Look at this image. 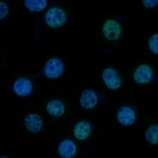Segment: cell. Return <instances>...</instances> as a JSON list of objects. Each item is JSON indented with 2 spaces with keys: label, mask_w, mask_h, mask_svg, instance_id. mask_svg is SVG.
Here are the masks:
<instances>
[{
  "label": "cell",
  "mask_w": 158,
  "mask_h": 158,
  "mask_svg": "<svg viewBox=\"0 0 158 158\" xmlns=\"http://www.w3.org/2000/svg\"><path fill=\"white\" fill-rule=\"evenodd\" d=\"M67 21V15L63 10L54 7L49 10L45 15V22L52 28H59Z\"/></svg>",
  "instance_id": "obj_1"
},
{
  "label": "cell",
  "mask_w": 158,
  "mask_h": 158,
  "mask_svg": "<svg viewBox=\"0 0 158 158\" xmlns=\"http://www.w3.org/2000/svg\"><path fill=\"white\" fill-rule=\"evenodd\" d=\"M64 67L62 61L58 58H53L48 61L44 67V74L52 79L58 78L63 74Z\"/></svg>",
  "instance_id": "obj_2"
},
{
  "label": "cell",
  "mask_w": 158,
  "mask_h": 158,
  "mask_svg": "<svg viewBox=\"0 0 158 158\" xmlns=\"http://www.w3.org/2000/svg\"><path fill=\"white\" fill-rule=\"evenodd\" d=\"M122 32V29L118 22L115 20H107L104 26H103V32L104 36L108 39L115 40L119 38Z\"/></svg>",
  "instance_id": "obj_3"
},
{
  "label": "cell",
  "mask_w": 158,
  "mask_h": 158,
  "mask_svg": "<svg viewBox=\"0 0 158 158\" xmlns=\"http://www.w3.org/2000/svg\"><path fill=\"white\" fill-rule=\"evenodd\" d=\"M103 80L107 87L111 89H117L121 85L120 77L113 68H107L103 71Z\"/></svg>",
  "instance_id": "obj_4"
},
{
  "label": "cell",
  "mask_w": 158,
  "mask_h": 158,
  "mask_svg": "<svg viewBox=\"0 0 158 158\" xmlns=\"http://www.w3.org/2000/svg\"><path fill=\"white\" fill-rule=\"evenodd\" d=\"M153 70L146 64H142L138 67L134 74V79L139 84H147L153 79Z\"/></svg>",
  "instance_id": "obj_5"
},
{
  "label": "cell",
  "mask_w": 158,
  "mask_h": 158,
  "mask_svg": "<svg viewBox=\"0 0 158 158\" xmlns=\"http://www.w3.org/2000/svg\"><path fill=\"white\" fill-rule=\"evenodd\" d=\"M32 89V84L30 80L26 78H19L15 82L14 91L20 97H27L30 95Z\"/></svg>",
  "instance_id": "obj_6"
},
{
  "label": "cell",
  "mask_w": 158,
  "mask_h": 158,
  "mask_svg": "<svg viewBox=\"0 0 158 158\" xmlns=\"http://www.w3.org/2000/svg\"><path fill=\"white\" fill-rule=\"evenodd\" d=\"M118 121L123 126H130L135 120V113L134 110L128 106L122 107L117 113Z\"/></svg>",
  "instance_id": "obj_7"
},
{
  "label": "cell",
  "mask_w": 158,
  "mask_h": 158,
  "mask_svg": "<svg viewBox=\"0 0 158 158\" xmlns=\"http://www.w3.org/2000/svg\"><path fill=\"white\" fill-rule=\"evenodd\" d=\"M25 126L26 129L32 133H37L43 126L41 118L36 114H29L25 117Z\"/></svg>",
  "instance_id": "obj_8"
},
{
  "label": "cell",
  "mask_w": 158,
  "mask_h": 158,
  "mask_svg": "<svg viewBox=\"0 0 158 158\" xmlns=\"http://www.w3.org/2000/svg\"><path fill=\"white\" fill-rule=\"evenodd\" d=\"M77 152L75 144L71 140H64L59 146V153L63 158L74 157Z\"/></svg>",
  "instance_id": "obj_9"
},
{
  "label": "cell",
  "mask_w": 158,
  "mask_h": 158,
  "mask_svg": "<svg viewBox=\"0 0 158 158\" xmlns=\"http://www.w3.org/2000/svg\"><path fill=\"white\" fill-rule=\"evenodd\" d=\"M97 104V96L91 90H85L83 92L81 97V104L83 108L86 109L94 108Z\"/></svg>",
  "instance_id": "obj_10"
},
{
  "label": "cell",
  "mask_w": 158,
  "mask_h": 158,
  "mask_svg": "<svg viewBox=\"0 0 158 158\" xmlns=\"http://www.w3.org/2000/svg\"><path fill=\"white\" fill-rule=\"evenodd\" d=\"M90 125L87 122H80L74 127V136L79 140H85L90 134Z\"/></svg>",
  "instance_id": "obj_11"
},
{
  "label": "cell",
  "mask_w": 158,
  "mask_h": 158,
  "mask_svg": "<svg viewBox=\"0 0 158 158\" xmlns=\"http://www.w3.org/2000/svg\"><path fill=\"white\" fill-rule=\"evenodd\" d=\"M64 106L60 101H52L47 105V111L52 116H61L64 113Z\"/></svg>",
  "instance_id": "obj_12"
},
{
  "label": "cell",
  "mask_w": 158,
  "mask_h": 158,
  "mask_svg": "<svg viewBox=\"0 0 158 158\" xmlns=\"http://www.w3.org/2000/svg\"><path fill=\"white\" fill-rule=\"evenodd\" d=\"M25 6L29 10L32 12H39L44 10L47 6L46 0H25Z\"/></svg>",
  "instance_id": "obj_13"
},
{
  "label": "cell",
  "mask_w": 158,
  "mask_h": 158,
  "mask_svg": "<svg viewBox=\"0 0 158 158\" xmlns=\"http://www.w3.org/2000/svg\"><path fill=\"white\" fill-rule=\"evenodd\" d=\"M146 141L149 144L156 145L158 143V126L153 125L151 126L146 132Z\"/></svg>",
  "instance_id": "obj_14"
},
{
  "label": "cell",
  "mask_w": 158,
  "mask_h": 158,
  "mask_svg": "<svg viewBox=\"0 0 158 158\" xmlns=\"http://www.w3.org/2000/svg\"><path fill=\"white\" fill-rule=\"evenodd\" d=\"M149 47L152 52L154 54H158V35L154 34L149 40Z\"/></svg>",
  "instance_id": "obj_15"
},
{
  "label": "cell",
  "mask_w": 158,
  "mask_h": 158,
  "mask_svg": "<svg viewBox=\"0 0 158 158\" xmlns=\"http://www.w3.org/2000/svg\"><path fill=\"white\" fill-rule=\"evenodd\" d=\"M8 13V7L6 4L4 3V2H0V18L2 19V18H5L6 16Z\"/></svg>",
  "instance_id": "obj_16"
},
{
  "label": "cell",
  "mask_w": 158,
  "mask_h": 158,
  "mask_svg": "<svg viewBox=\"0 0 158 158\" xmlns=\"http://www.w3.org/2000/svg\"><path fill=\"white\" fill-rule=\"evenodd\" d=\"M157 0H143L142 4L147 8H153L157 4Z\"/></svg>",
  "instance_id": "obj_17"
}]
</instances>
